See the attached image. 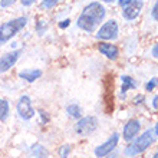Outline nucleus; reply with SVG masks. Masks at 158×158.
Returning a JSON list of instances; mask_svg holds the SVG:
<instances>
[{
  "instance_id": "6e6552de",
  "label": "nucleus",
  "mask_w": 158,
  "mask_h": 158,
  "mask_svg": "<svg viewBox=\"0 0 158 158\" xmlns=\"http://www.w3.org/2000/svg\"><path fill=\"white\" fill-rule=\"evenodd\" d=\"M142 6H144L142 0H131L127 6L122 7V16H124L127 20H134V19H137L138 15L141 13Z\"/></svg>"
},
{
  "instance_id": "2eb2a0df",
  "label": "nucleus",
  "mask_w": 158,
  "mask_h": 158,
  "mask_svg": "<svg viewBox=\"0 0 158 158\" xmlns=\"http://www.w3.org/2000/svg\"><path fill=\"white\" fill-rule=\"evenodd\" d=\"M9 117V102L6 99H0V121H6Z\"/></svg>"
},
{
  "instance_id": "b1692460",
  "label": "nucleus",
  "mask_w": 158,
  "mask_h": 158,
  "mask_svg": "<svg viewBox=\"0 0 158 158\" xmlns=\"http://www.w3.org/2000/svg\"><path fill=\"white\" fill-rule=\"evenodd\" d=\"M151 53H152V56H154L155 59H158V43H157V45H154L152 50H151Z\"/></svg>"
},
{
  "instance_id": "4be33fe9",
  "label": "nucleus",
  "mask_w": 158,
  "mask_h": 158,
  "mask_svg": "<svg viewBox=\"0 0 158 158\" xmlns=\"http://www.w3.org/2000/svg\"><path fill=\"white\" fill-rule=\"evenodd\" d=\"M152 19L154 20H158V0H157V3L154 4V7H152Z\"/></svg>"
},
{
  "instance_id": "9d476101",
  "label": "nucleus",
  "mask_w": 158,
  "mask_h": 158,
  "mask_svg": "<svg viewBox=\"0 0 158 158\" xmlns=\"http://www.w3.org/2000/svg\"><path fill=\"white\" fill-rule=\"evenodd\" d=\"M22 55V50H15L10 53H6L0 58V72H6L17 62L19 56Z\"/></svg>"
},
{
  "instance_id": "0eeeda50",
  "label": "nucleus",
  "mask_w": 158,
  "mask_h": 158,
  "mask_svg": "<svg viewBox=\"0 0 158 158\" xmlns=\"http://www.w3.org/2000/svg\"><path fill=\"white\" fill-rule=\"evenodd\" d=\"M17 114L22 119H30L35 117V109L32 106V101L27 95L20 96V99L17 102Z\"/></svg>"
},
{
  "instance_id": "a211bd4d",
  "label": "nucleus",
  "mask_w": 158,
  "mask_h": 158,
  "mask_svg": "<svg viewBox=\"0 0 158 158\" xmlns=\"http://www.w3.org/2000/svg\"><path fill=\"white\" fill-rule=\"evenodd\" d=\"M46 27H48V22L43 20V19H40V20L36 23V32H38L39 35H43V33H45Z\"/></svg>"
},
{
  "instance_id": "f03ea898",
  "label": "nucleus",
  "mask_w": 158,
  "mask_h": 158,
  "mask_svg": "<svg viewBox=\"0 0 158 158\" xmlns=\"http://www.w3.org/2000/svg\"><path fill=\"white\" fill-rule=\"evenodd\" d=\"M26 25H27V17L26 16L16 17L13 20H9L6 23H3L0 26V46L4 45L6 42H9L13 36H16Z\"/></svg>"
},
{
  "instance_id": "c756f323",
  "label": "nucleus",
  "mask_w": 158,
  "mask_h": 158,
  "mask_svg": "<svg viewBox=\"0 0 158 158\" xmlns=\"http://www.w3.org/2000/svg\"><path fill=\"white\" fill-rule=\"evenodd\" d=\"M102 2H105V3H112L114 0H102Z\"/></svg>"
},
{
  "instance_id": "5701e85b",
  "label": "nucleus",
  "mask_w": 158,
  "mask_h": 158,
  "mask_svg": "<svg viewBox=\"0 0 158 158\" xmlns=\"http://www.w3.org/2000/svg\"><path fill=\"white\" fill-rule=\"evenodd\" d=\"M69 23H71V20H69V19H65V20H62L59 23V27H60V29H65V27L69 26Z\"/></svg>"
},
{
  "instance_id": "bb28decb",
  "label": "nucleus",
  "mask_w": 158,
  "mask_h": 158,
  "mask_svg": "<svg viewBox=\"0 0 158 158\" xmlns=\"http://www.w3.org/2000/svg\"><path fill=\"white\" fill-rule=\"evenodd\" d=\"M39 114H40V117H42V121H43V122H46V121H48V117H46V114L43 112V111H39Z\"/></svg>"
},
{
  "instance_id": "f257e3e1",
  "label": "nucleus",
  "mask_w": 158,
  "mask_h": 158,
  "mask_svg": "<svg viewBox=\"0 0 158 158\" xmlns=\"http://www.w3.org/2000/svg\"><path fill=\"white\" fill-rule=\"evenodd\" d=\"M105 15V7L98 2H92L82 10L81 16L78 17V27L92 33L94 30L101 25V22L104 20Z\"/></svg>"
},
{
  "instance_id": "20e7f679",
  "label": "nucleus",
  "mask_w": 158,
  "mask_h": 158,
  "mask_svg": "<svg viewBox=\"0 0 158 158\" xmlns=\"http://www.w3.org/2000/svg\"><path fill=\"white\" fill-rule=\"evenodd\" d=\"M98 128V119L95 117H85L82 119H79L75 125V131L78 135H82V137H86V135H91L95 129Z\"/></svg>"
},
{
  "instance_id": "4468645a",
  "label": "nucleus",
  "mask_w": 158,
  "mask_h": 158,
  "mask_svg": "<svg viewBox=\"0 0 158 158\" xmlns=\"http://www.w3.org/2000/svg\"><path fill=\"white\" fill-rule=\"evenodd\" d=\"M121 81H122V88H121V94H122V95H124L128 89H134V88H135V82H134V79L131 78V76L124 75L121 78Z\"/></svg>"
},
{
  "instance_id": "f8f14e48",
  "label": "nucleus",
  "mask_w": 158,
  "mask_h": 158,
  "mask_svg": "<svg viewBox=\"0 0 158 158\" xmlns=\"http://www.w3.org/2000/svg\"><path fill=\"white\" fill-rule=\"evenodd\" d=\"M40 76H42V71H39V69H25V71L19 72V78L25 79L27 82H35Z\"/></svg>"
},
{
  "instance_id": "cd10ccee",
  "label": "nucleus",
  "mask_w": 158,
  "mask_h": 158,
  "mask_svg": "<svg viewBox=\"0 0 158 158\" xmlns=\"http://www.w3.org/2000/svg\"><path fill=\"white\" fill-rule=\"evenodd\" d=\"M117 152H111V154H108V155H105V157H102V158H117Z\"/></svg>"
},
{
  "instance_id": "c85d7f7f",
  "label": "nucleus",
  "mask_w": 158,
  "mask_h": 158,
  "mask_svg": "<svg viewBox=\"0 0 158 158\" xmlns=\"http://www.w3.org/2000/svg\"><path fill=\"white\" fill-rule=\"evenodd\" d=\"M154 134H157V137H158V124L155 125V129H154Z\"/></svg>"
},
{
  "instance_id": "dca6fc26",
  "label": "nucleus",
  "mask_w": 158,
  "mask_h": 158,
  "mask_svg": "<svg viewBox=\"0 0 158 158\" xmlns=\"http://www.w3.org/2000/svg\"><path fill=\"white\" fill-rule=\"evenodd\" d=\"M66 112L69 117H73V118H79L81 115H82V109H81V106L76 104H72L69 105L66 108Z\"/></svg>"
},
{
  "instance_id": "7c9ffc66",
  "label": "nucleus",
  "mask_w": 158,
  "mask_h": 158,
  "mask_svg": "<svg viewBox=\"0 0 158 158\" xmlns=\"http://www.w3.org/2000/svg\"><path fill=\"white\" fill-rule=\"evenodd\" d=\"M151 158H158V151H157V152H155V154L152 155V157H151Z\"/></svg>"
},
{
  "instance_id": "412c9836",
  "label": "nucleus",
  "mask_w": 158,
  "mask_h": 158,
  "mask_svg": "<svg viewBox=\"0 0 158 158\" xmlns=\"http://www.w3.org/2000/svg\"><path fill=\"white\" fill-rule=\"evenodd\" d=\"M16 0H0V6L2 7H9V6H12Z\"/></svg>"
},
{
  "instance_id": "ddd939ff",
  "label": "nucleus",
  "mask_w": 158,
  "mask_h": 158,
  "mask_svg": "<svg viewBox=\"0 0 158 158\" xmlns=\"http://www.w3.org/2000/svg\"><path fill=\"white\" fill-rule=\"evenodd\" d=\"M30 152H32V155H33L35 158H48V155H49L48 150H46L43 145H39V144L32 147V148H30Z\"/></svg>"
},
{
  "instance_id": "39448f33",
  "label": "nucleus",
  "mask_w": 158,
  "mask_h": 158,
  "mask_svg": "<svg viewBox=\"0 0 158 158\" xmlns=\"http://www.w3.org/2000/svg\"><path fill=\"white\" fill-rule=\"evenodd\" d=\"M118 142H119V134L114 132L112 135L108 138V141L96 147L95 148V155L96 157H99V158H102V157H105V155L114 152L115 148H117V145H118Z\"/></svg>"
},
{
  "instance_id": "1a4fd4ad",
  "label": "nucleus",
  "mask_w": 158,
  "mask_h": 158,
  "mask_svg": "<svg viewBox=\"0 0 158 158\" xmlns=\"http://www.w3.org/2000/svg\"><path fill=\"white\" fill-rule=\"evenodd\" d=\"M139 128H141L139 121L129 119L127 122V125L124 127V131H122V137H124L125 141H132L134 138L138 135V132H139Z\"/></svg>"
},
{
  "instance_id": "aec40b11",
  "label": "nucleus",
  "mask_w": 158,
  "mask_h": 158,
  "mask_svg": "<svg viewBox=\"0 0 158 158\" xmlns=\"http://www.w3.org/2000/svg\"><path fill=\"white\" fill-rule=\"evenodd\" d=\"M155 86H158V78H154L151 79L150 82L147 83V91H152Z\"/></svg>"
},
{
  "instance_id": "f3484780",
  "label": "nucleus",
  "mask_w": 158,
  "mask_h": 158,
  "mask_svg": "<svg viewBox=\"0 0 158 158\" xmlns=\"http://www.w3.org/2000/svg\"><path fill=\"white\" fill-rule=\"evenodd\" d=\"M59 3V0H42V3H40V7L42 9H48V10H49V9H52V7H55V6H56V4Z\"/></svg>"
},
{
  "instance_id": "9b49d317",
  "label": "nucleus",
  "mask_w": 158,
  "mask_h": 158,
  "mask_svg": "<svg viewBox=\"0 0 158 158\" xmlns=\"http://www.w3.org/2000/svg\"><path fill=\"white\" fill-rule=\"evenodd\" d=\"M98 50L102 55H105L108 59H111V60H115L118 58V48L115 45L102 42V43H98Z\"/></svg>"
},
{
  "instance_id": "423d86ee",
  "label": "nucleus",
  "mask_w": 158,
  "mask_h": 158,
  "mask_svg": "<svg viewBox=\"0 0 158 158\" xmlns=\"http://www.w3.org/2000/svg\"><path fill=\"white\" fill-rule=\"evenodd\" d=\"M118 23L115 20H108L96 33V38L102 40H114L118 38Z\"/></svg>"
},
{
  "instance_id": "6ab92c4d",
  "label": "nucleus",
  "mask_w": 158,
  "mask_h": 158,
  "mask_svg": "<svg viewBox=\"0 0 158 158\" xmlns=\"http://www.w3.org/2000/svg\"><path fill=\"white\" fill-rule=\"evenodd\" d=\"M71 152V145H63L62 148H59V157L60 158H68Z\"/></svg>"
},
{
  "instance_id": "7ed1b4c3",
  "label": "nucleus",
  "mask_w": 158,
  "mask_h": 158,
  "mask_svg": "<svg viewBox=\"0 0 158 158\" xmlns=\"http://www.w3.org/2000/svg\"><path fill=\"white\" fill-rule=\"evenodd\" d=\"M154 141H155L154 131L148 129V131H145L142 135H139L135 141H132L125 148V155H127V157H135V155L141 154L147 148H150V147L154 144Z\"/></svg>"
},
{
  "instance_id": "a878e982",
  "label": "nucleus",
  "mask_w": 158,
  "mask_h": 158,
  "mask_svg": "<svg viewBox=\"0 0 158 158\" xmlns=\"http://www.w3.org/2000/svg\"><path fill=\"white\" fill-rule=\"evenodd\" d=\"M152 106H154L155 109H158V94L154 96V99H152Z\"/></svg>"
},
{
  "instance_id": "393cba45",
  "label": "nucleus",
  "mask_w": 158,
  "mask_h": 158,
  "mask_svg": "<svg viewBox=\"0 0 158 158\" xmlns=\"http://www.w3.org/2000/svg\"><path fill=\"white\" fill-rule=\"evenodd\" d=\"M36 0H22V4L23 6H30V4H33Z\"/></svg>"
}]
</instances>
